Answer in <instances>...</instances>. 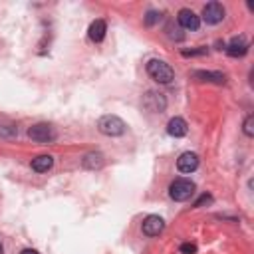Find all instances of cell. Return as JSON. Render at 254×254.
<instances>
[{
  "mask_svg": "<svg viewBox=\"0 0 254 254\" xmlns=\"http://www.w3.org/2000/svg\"><path fill=\"white\" fill-rule=\"evenodd\" d=\"M147 74L151 76V80H155L157 84H171L175 80V72L163 60H149L147 64Z\"/></svg>",
  "mask_w": 254,
  "mask_h": 254,
  "instance_id": "obj_1",
  "label": "cell"
},
{
  "mask_svg": "<svg viewBox=\"0 0 254 254\" xmlns=\"http://www.w3.org/2000/svg\"><path fill=\"white\" fill-rule=\"evenodd\" d=\"M195 190H197V187H195L193 181H189V179H175L171 183V187H169V197L173 201L185 203V201H189L190 197L195 195Z\"/></svg>",
  "mask_w": 254,
  "mask_h": 254,
  "instance_id": "obj_2",
  "label": "cell"
},
{
  "mask_svg": "<svg viewBox=\"0 0 254 254\" xmlns=\"http://www.w3.org/2000/svg\"><path fill=\"white\" fill-rule=\"evenodd\" d=\"M98 129H100V133H104V135H107V137H119V135L125 133L127 125H125V121H123L121 117H117V115H104V117L98 121Z\"/></svg>",
  "mask_w": 254,
  "mask_h": 254,
  "instance_id": "obj_3",
  "label": "cell"
},
{
  "mask_svg": "<svg viewBox=\"0 0 254 254\" xmlns=\"http://www.w3.org/2000/svg\"><path fill=\"white\" fill-rule=\"evenodd\" d=\"M28 137L36 143H52L56 139V131L50 123H36L28 129Z\"/></svg>",
  "mask_w": 254,
  "mask_h": 254,
  "instance_id": "obj_4",
  "label": "cell"
},
{
  "mask_svg": "<svg viewBox=\"0 0 254 254\" xmlns=\"http://www.w3.org/2000/svg\"><path fill=\"white\" fill-rule=\"evenodd\" d=\"M165 229V220L159 216V214H149L145 216L143 225H141V231L145 236H159Z\"/></svg>",
  "mask_w": 254,
  "mask_h": 254,
  "instance_id": "obj_5",
  "label": "cell"
},
{
  "mask_svg": "<svg viewBox=\"0 0 254 254\" xmlns=\"http://www.w3.org/2000/svg\"><path fill=\"white\" fill-rule=\"evenodd\" d=\"M203 20L207 24H218L225 20V6L220 2H209L205 8H203Z\"/></svg>",
  "mask_w": 254,
  "mask_h": 254,
  "instance_id": "obj_6",
  "label": "cell"
},
{
  "mask_svg": "<svg viewBox=\"0 0 254 254\" xmlns=\"http://www.w3.org/2000/svg\"><path fill=\"white\" fill-rule=\"evenodd\" d=\"M143 106L149 109V111H155V113H161L165 107H167V100L163 93H157V91H147L145 98H143Z\"/></svg>",
  "mask_w": 254,
  "mask_h": 254,
  "instance_id": "obj_7",
  "label": "cell"
},
{
  "mask_svg": "<svg viewBox=\"0 0 254 254\" xmlns=\"http://www.w3.org/2000/svg\"><path fill=\"white\" fill-rule=\"evenodd\" d=\"M197 167H199V157H197V153L185 151V153L177 159V169H179L181 173H193V171H197Z\"/></svg>",
  "mask_w": 254,
  "mask_h": 254,
  "instance_id": "obj_8",
  "label": "cell"
},
{
  "mask_svg": "<svg viewBox=\"0 0 254 254\" xmlns=\"http://www.w3.org/2000/svg\"><path fill=\"white\" fill-rule=\"evenodd\" d=\"M177 20H179V24H181L185 30H199V26H201V18H199L193 10H189V8H183V10L179 12Z\"/></svg>",
  "mask_w": 254,
  "mask_h": 254,
  "instance_id": "obj_9",
  "label": "cell"
},
{
  "mask_svg": "<svg viewBox=\"0 0 254 254\" xmlns=\"http://www.w3.org/2000/svg\"><path fill=\"white\" fill-rule=\"evenodd\" d=\"M246 52H248V42H246L242 36L233 38L231 44L227 46V54H229L231 58H242Z\"/></svg>",
  "mask_w": 254,
  "mask_h": 254,
  "instance_id": "obj_10",
  "label": "cell"
},
{
  "mask_svg": "<svg viewBox=\"0 0 254 254\" xmlns=\"http://www.w3.org/2000/svg\"><path fill=\"white\" fill-rule=\"evenodd\" d=\"M187 131H189V127H187V121L183 117H173L167 123V133L171 137H185Z\"/></svg>",
  "mask_w": 254,
  "mask_h": 254,
  "instance_id": "obj_11",
  "label": "cell"
},
{
  "mask_svg": "<svg viewBox=\"0 0 254 254\" xmlns=\"http://www.w3.org/2000/svg\"><path fill=\"white\" fill-rule=\"evenodd\" d=\"M106 32H107L106 20H95V22L89 24L87 36H89V40H93V42H102V40L106 38Z\"/></svg>",
  "mask_w": 254,
  "mask_h": 254,
  "instance_id": "obj_12",
  "label": "cell"
},
{
  "mask_svg": "<svg viewBox=\"0 0 254 254\" xmlns=\"http://www.w3.org/2000/svg\"><path fill=\"white\" fill-rule=\"evenodd\" d=\"M195 80L199 82H211V84H225L227 82V76L220 74V72H205V70H197L193 74Z\"/></svg>",
  "mask_w": 254,
  "mask_h": 254,
  "instance_id": "obj_13",
  "label": "cell"
},
{
  "mask_svg": "<svg viewBox=\"0 0 254 254\" xmlns=\"http://www.w3.org/2000/svg\"><path fill=\"white\" fill-rule=\"evenodd\" d=\"M54 165V157L52 155H40L36 159H32V169H34L36 173H46L50 171Z\"/></svg>",
  "mask_w": 254,
  "mask_h": 254,
  "instance_id": "obj_14",
  "label": "cell"
},
{
  "mask_svg": "<svg viewBox=\"0 0 254 254\" xmlns=\"http://www.w3.org/2000/svg\"><path fill=\"white\" fill-rule=\"evenodd\" d=\"M82 165H84L85 169H100V167L104 165V155H102V153H87V155L84 157Z\"/></svg>",
  "mask_w": 254,
  "mask_h": 254,
  "instance_id": "obj_15",
  "label": "cell"
},
{
  "mask_svg": "<svg viewBox=\"0 0 254 254\" xmlns=\"http://www.w3.org/2000/svg\"><path fill=\"white\" fill-rule=\"evenodd\" d=\"M244 133H246L248 137L254 135V115H252V113L246 115V119H244Z\"/></svg>",
  "mask_w": 254,
  "mask_h": 254,
  "instance_id": "obj_16",
  "label": "cell"
},
{
  "mask_svg": "<svg viewBox=\"0 0 254 254\" xmlns=\"http://www.w3.org/2000/svg\"><path fill=\"white\" fill-rule=\"evenodd\" d=\"M159 20H161V14H159L157 10H149L147 16H145V24H147V26H155Z\"/></svg>",
  "mask_w": 254,
  "mask_h": 254,
  "instance_id": "obj_17",
  "label": "cell"
},
{
  "mask_svg": "<svg viewBox=\"0 0 254 254\" xmlns=\"http://www.w3.org/2000/svg\"><path fill=\"white\" fill-rule=\"evenodd\" d=\"M195 252H197V246H195V244H190V242L181 244V254H195Z\"/></svg>",
  "mask_w": 254,
  "mask_h": 254,
  "instance_id": "obj_18",
  "label": "cell"
},
{
  "mask_svg": "<svg viewBox=\"0 0 254 254\" xmlns=\"http://www.w3.org/2000/svg\"><path fill=\"white\" fill-rule=\"evenodd\" d=\"M209 203H212V197H211V195H203V197H201V199L195 203V207L199 209V207H203V205H209Z\"/></svg>",
  "mask_w": 254,
  "mask_h": 254,
  "instance_id": "obj_19",
  "label": "cell"
},
{
  "mask_svg": "<svg viewBox=\"0 0 254 254\" xmlns=\"http://www.w3.org/2000/svg\"><path fill=\"white\" fill-rule=\"evenodd\" d=\"M201 54H207V48H201V50H185L183 56H201Z\"/></svg>",
  "mask_w": 254,
  "mask_h": 254,
  "instance_id": "obj_20",
  "label": "cell"
},
{
  "mask_svg": "<svg viewBox=\"0 0 254 254\" xmlns=\"http://www.w3.org/2000/svg\"><path fill=\"white\" fill-rule=\"evenodd\" d=\"M20 254H38L36 250H32V248H26V250H22Z\"/></svg>",
  "mask_w": 254,
  "mask_h": 254,
  "instance_id": "obj_21",
  "label": "cell"
},
{
  "mask_svg": "<svg viewBox=\"0 0 254 254\" xmlns=\"http://www.w3.org/2000/svg\"><path fill=\"white\" fill-rule=\"evenodd\" d=\"M0 254H4V246H2V242H0Z\"/></svg>",
  "mask_w": 254,
  "mask_h": 254,
  "instance_id": "obj_22",
  "label": "cell"
}]
</instances>
